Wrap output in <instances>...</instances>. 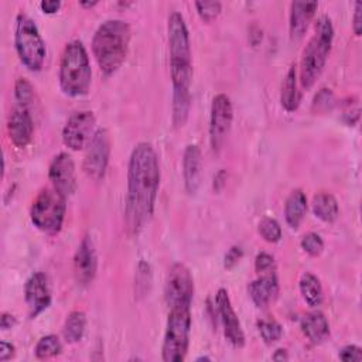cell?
<instances>
[{
    "label": "cell",
    "mask_w": 362,
    "mask_h": 362,
    "mask_svg": "<svg viewBox=\"0 0 362 362\" xmlns=\"http://www.w3.org/2000/svg\"><path fill=\"white\" fill-rule=\"evenodd\" d=\"M182 177L188 194H195L202 177V156L197 144H188L182 154Z\"/></svg>",
    "instance_id": "19"
},
{
    "label": "cell",
    "mask_w": 362,
    "mask_h": 362,
    "mask_svg": "<svg viewBox=\"0 0 362 362\" xmlns=\"http://www.w3.org/2000/svg\"><path fill=\"white\" fill-rule=\"evenodd\" d=\"M307 212V197L297 188L290 192L284 202V218L291 229H298Z\"/></svg>",
    "instance_id": "23"
},
{
    "label": "cell",
    "mask_w": 362,
    "mask_h": 362,
    "mask_svg": "<svg viewBox=\"0 0 362 362\" xmlns=\"http://www.w3.org/2000/svg\"><path fill=\"white\" fill-rule=\"evenodd\" d=\"M255 270L257 274H267L276 272V263L272 255L260 252L255 259Z\"/></svg>",
    "instance_id": "34"
},
{
    "label": "cell",
    "mask_w": 362,
    "mask_h": 362,
    "mask_svg": "<svg viewBox=\"0 0 362 362\" xmlns=\"http://www.w3.org/2000/svg\"><path fill=\"white\" fill-rule=\"evenodd\" d=\"M300 245H301L303 250H304L307 255L313 256V257L320 256L321 252H322V249H324V240H322V238H321L318 233H315V232H308L307 235H304V236L301 238Z\"/></svg>",
    "instance_id": "32"
},
{
    "label": "cell",
    "mask_w": 362,
    "mask_h": 362,
    "mask_svg": "<svg viewBox=\"0 0 362 362\" xmlns=\"http://www.w3.org/2000/svg\"><path fill=\"white\" fill-rule=\"evenodd\" d=\"M191 332V307L180 305L168 308L161 356L164 362H181L185 359Z\"/></svg>",
    "instance_id": "6"
},
{
    "label": "cell",
    "mask_w": 362,
    "mask_h": 362,
    "mask_svg": "<svg viewBox=\"0 0 362 362\" xmlns=\"http://www.w3.org/2000/svg\"><path fill=\"white\" fill-rule=\"evenodd\" d=\"M338 358L344 362H361L362 361V349L356 345H345L339 349Z\"/></svg>",
    "instance_id": "35"
},
{
    "label": "cell",
    "mask_w": 362,
    "mask_h": 362,
    "mask_svg": "<svg viewBox=\"0 0 362 362\" xmlns=\"http://www.w3.org/2000/svg\"><path fill=\"white\" fill-rule=\"evenodd\" d=\"M194 297V280L189 269L182 263H174L168 270L164 287V300L168 308L189 305Z\"/></svg>",
    "instance_id": "9"
},
{
    "label": "cell",
    "mask_w": 362,
    "mask_h": 362,
    "mask_svg": "<svg viewBox=\"0 0 362 362\" xmlns=\"http://www.w3.org/2000/svg\"><path fill=\"white\" fill-rule=\"evenodd\" d=\"M151 287V267L147 262L140 260L134 277V291L137 297H144Z\"/></svg>",
    "instance_id": "28"
},
{
    "label": "cell",
    "mask_w": 362,
    "mask_h": 362,
    "mask_svg": "<svg viewBox=\"0 0 362 362\" xmlns=\"http://www.w3.org/2000/svg\"><path fill=\"white\" fill-rule=\"evenodd\" d=\"M334 40V27L331 18L322 16L315 23L314 35L305 45L300 61V86L311 89L325 68Z\"/></svg>",
    "instance_id": "4"
},
{
    "label": "cell",
    "mask_w": 362,
    "mask_h": 362,
    "mask_svg": "<svg viewBox=\"0 0 362 362\" xmlns=\"http://www.w3.org/2000/svg\"><path fill=\"white\" fill-rule=\"evenodd\" d=\"M7 132L11 143L16 147H25L31 139H33V132H34V123L33 117L28 112V107L24 106H17L13 109L8 123H7Z\"/></svg>",
    "instance_id": "17"
},
{
    "label": "cell",
    "mask_w": 362,
    "mask_h": 362,
    "mask_svg": "<svg viewBox=\"0 0 362 362\" xmlns=\"http://www.w3.org/2000/svg\"><path fill=\"white\" fill-rule=\"evenodd\" d=\"M318 7L317 1H293L290 4V18L288 31L293 41H298L305 34L315 10Z\"/></svg>",
    "instance_id": "18"
},
{
    "label": "cell",
    "mask_w": 362,
    "mask_h": 362,
    "mask_svg": "<svg viewBox=\"0 0 362 362\" xmlns=\"http://www.w3.org/2000/svg\"><path fill=\"white\" fill-rule=\"evenodd\" d=\"M130 25L123 20H106L92 38V54L105 76L113 75L124 62L130 44Z\"/></svg>",
    "instance_id": "3"
},
{
    "label": "cell",
    "mask_w": 362,
    "mask_h": 362,
    "mask_svg": "<svg viewBox=\"0 0 362 362\" xmlns=\"http://www.w3.org/2000/svg\"><path fill=\"white\" fill-rule=\"evenodd\" d=\"M40 7H41V10H42L44 13H47V14H54V13H57V11L59 10L61 1H58V0H42V1L40 3Z\"/></svg>",
    "instance_id": "40"
},
{
    "label": "cell",
    "mask_w": 362,
    "mask_h": 362,
    "mask_svg": "<svg viewBox=\"0 0 362 362\" xmlns=\"http://www.w3.org/2000/svg\"><path fill=\"white\" fill-rule=\"evenodd\" d=\"M14 96L18 102V106L28 107V105L33 102L34 98V89L33 85L25 78H18L14 85Z\"/></svg>",
    "instance_id": "31"
},
{
    "label": "cell",
    "mask_w": 362,
    "mask_h": 362,
    "mask_svg": "<svg viewBox=\"0 0 362 362\" xmlns=\"http://www.w3.org/2000/svg\"><path fill=\"white\" fill-rule=\"evenodd\" d=\"M313 212L322 222L332 223L339 215V208L335 197L329 192H318L313 198Z\"/></svg>",
    "instance_id": "24"
},
{
    "label": "cell",
    "mask_w": 362,
    "mask_h": 362,
    "mask_svg": "<svg viewBox=\"0 0 362 362\" xmlns=\"http://www.w3.org/2000/svg\"><path fill=\"white\" fill-rule=\"evenodd\" d=\"M298 288L303 296V300L307 303L310 307H318L322 303L324 294H322V286L320 279L310 273L305 272L298 281Z\"/></svg>",
    "instance_id": "25"
},
{
    "label": "cell",
    "mask_w": 362,
    "mask_h": 362,
    "mask_svg": "<svg viewBox=\"0 0 362 362\" xmlns=\"http://www.w3.org/2000/svg\"><path fill=\"white\" fill-rule=\"evenodd\" d=\"M233 120V109L229 96L218 93L211 103L209 115V141L214 151H219Z\"/></svg>",
    "instance_id": "11"
},
{
    "label": "cell",
    "mask_w": 362,
    "mask_h": 362,
    "mask_svg": "<svg viewBox=\"0 0 362 362\" xmlns=\"http://www.w3.org/2000/svg\"><path fill=\"white\" fill-rule=\"evenodd\" d=\"M242 256H243L242 247H240V246H232V247L226 252V255H225V257H223V266H225V269L232 270V269L240 262Z\"/></svg>",
    "instance_id": "36"
},
{
    "label": "cell",
    "mask_w": 362,
    "mask_h": 362,
    "mask_svg": "<svg viewBox=\"0 0 362 362\" xmlns=\"http://www.w3.org/2000/svg\"><path fill=\"white\" fill-rule=\"evenodd\" d=\"M95 123L96 119L90 110H79L72 113L62 129L64 144L74 151H79L86 147L95 133Z\"/></svg>",
    "instance_id": "12"
},
{
    "label": "cell",
    "mask_w": 362,
    "mask_h": 362,
    "mask_svg": "<svg viewBox=\"0 0 362 362\" xmlns=\"http://www.w3.org/2000/svg\"><path fill=\"white\" fill-rule=\"evenodd\" d=\"M170 72L173 81V124L182 127L191 107L192 57L189 34L181 13L173 11L167 24Z\"/></svg>",
    "instance_id": "2"
},
{
    "label": "cell",
    "mask_w": 362,
    "mask_h": 362,
    "mask_svg": "<svg viewBox=\"0 0 362 362\" xmlns=\"http://www.w3.org/2000/svg\"><path fill=\"white\" fill-rule=\"evenodd\" d=\"M98 270V257L92 239L86 235L74 256V274L81 286H88L96 274Z\"/></svg>",
    "instance_id": "16"
},
{
    "label": "cell",
    "mask_w": 362,
    "mask_h": 362,
    "mask_svg": "<svg viewBox=\"0 0 362 362\" xmlns=\"http://www.w3.org/2000/svg\"><path fill=\"white\" fill-rule=\"evenodd\" d=\"M257 329H259V334H260L262 339L267 345H272V344L277 342L281 338V334H283L281 325L274 320H259L257 321Z\"/></svg>",
    "instance_id": "29"
},
{
    "label": "cell",
    "mask_w": 362,
    "mask_h": 362,
    "mask_svg": "<svg viewBox=\"0 0 362 362\" xmlns=\"http://www.w3.org/2000/svg\"><path fill=\"white\" fill-rule=\"evenodd\" d=\"M195 8L202 21L211 23L219 16L222 4L219 1H195Z\"/></svg>",
    "instance_id": "33"
},
{
    "label": "cell",
    "mask_w": 362,
    "mask_h": 362,
    "mask_svg": "<svg viewBox=\"0 0 362 362\" xmlns=\"http://www.w3.org/2000/svg\"><path fill=\"white\" fill-rule=\"evenodd\" d=\"M197 361H211V358H208V356H199V358H197Z\"/></svg>",
    "instance_id": "44"
},
{
    "label": "cell",
    "mask_w": 362,
    "mask_h": 362,
    "mask_svg": "<svg viewBox=\"0 0 362 362\" xmlns=\"http://www.w3.org/2000/svg\"><path fill=\"white\" fill-rule=\"evenodd\" d=\"M301 93L298 90V79H297V65L291 64L288 68L283 85H281V95L280 103L286 112H294L300 106Z\"/></svg>",
    "instance_id": "22"
},
{
    "label": "cell",
    "mask_w": 362,
    "mask_h": 362,
    "mask_svg": "<svg viewBox=\"0 0 362 362\" xmlns=\"http://www.w3.org/2000/svg\"><path fill=\"white\" fill-rule=\"evenodd\" d=\"M48 177L52 187L65 197L76 191V173L72 157L68 153L57 154L48 168Z\"/></svg>",
    "instance_id": "15"
},
{
    "label": "cell",
    "mask_w": 362,
    "mask_h": 362,
    "mask_svg": "<svg viewBox=\"0 0 362 362\" xmlns=\"http://www.w3.org/2000/svg\"><path fill=\"white\" fill-rule=\"evenodd\" d=\"M61 351H62L61 339L57 335H54V334H48V335L41 337L38 339V342L35 344V348H34V354H35L37 359L54 358Z\"/></svg>",
    "instance_id": "27"
},
{
    "label": "cell",
    "mask_w": 362,
    "mask_h": 362,
    "mask_svg": "<svg viewBox=\"0 0 362 362\" xmlns=\"http://www.w3.org/2000/svg\"><path fill=\"white\" fill-rule=\"evenodd\" d=\"M65 212L66 197L51 187L41 189L34 198L30 208V218L37 229L54 235L61 230Z\"/></svg>",
    "instance_id": "8"
},
{
    "label": "cell",
    "mask_w": 362,
    "mask_h": 362,
    "mask_svg": "<svg viewBox=\"0 0 362 362\" xmlns=\"http://www.w3.org/2000/svg\"><path fill=\"white\" fill-rule=\"evenodd\" d=\"M352 28L355 35H361L362 33V3L356 1L355 3V11H354V23H352Z\"/></svg>",
    "instance_id": "38"
},
{
    "label": "cell",
    "mask_w": 362,
    "mask_h": 362,
    "mask_svg": "<svg viewBox=\"0 0 362 362\" xmlns=\"http://www.w3.org/2000/svg\"><path fill=\"white\" fill-rule=\"evenodd\" d=\"M24 300L30 318H35L51 304V290L48 277L42 272L33 273L24 284Z\"/></svg>",
    "instance_id": "14"
},
{
    "label": "cell",
    "mask_w": 362,
    "mask_h": 362,
    "mask_svg": "<svg viewBox=\"0 0 362 362\" xmlns=\"http://www.w3.org/2000/svg\"><path fill=\"white\" fill-rule=\"evenodd\" d=\"M332 93L329 89H321L318 95L314 98V106H317V109H328L332 105Z\"/></svg>",
    "instance_id": "37"
},
{
    "label": "cell",
    "mask_w": 362,
    "mask_h": 362,
    "mask_svg": "<svg viewBox=\"0 0 362 362\" xmlns=\"http://www.w3.org/2000/svg\"><path fill=\"white\" fill-rule=\"evenodd\" d=\"M14 45L21 64L27 69L37 72L42 68L47 55L45 42L34 20L24 13L16 17Z\"/></svg>",
    "instance_id": "7"
},
{
    "label": "cell",
    "mask_w": 362,
    "mask_h": 362,
    "mask_svg": "<svg viewBox=\"0 0 362 362\" xmlns=\"http://www.w3.org/2000/svg\"><path fill=\"white\" fill-rule=\"evenodd\" d=\"M160 187V165L154 147L141 141L134 146L127 167L124 223L129 235H137L150 221Z\"/></svg>",
    "instance_id": "1"
},
{
    "label": "cell",
    "mask_w": 362,
    "mask_h": 362,
    "mask_svg": "<svg viewBox=\"0 0 362 362\" xmlns=\"http://www.w3.org/2000/svg\"><path fill=\"white\" fill-rule=\"evenodd\" d=\"M272 359H273V361H287V359H288V354H287L286 349L279 348L277 351H274Z\"/></svg>",
    "instance_id": "42"
},
{
    "label": "cell",
    "mask_w": 362,
    "mask_h": 362,
    "mask_svg": "<svg viewBox=\"0 0 362 362\" xmlns=\"http://www.w3.org/2000/svg\"><path fill=\"white\" fill-rule=\"evenodd\" d=\"M247 291L256 307L266 308L279 293V280L276 272L259 274V277L247 286Z\"/></svg>",
    "instance_id": "20"
},
{
    "label": "cell",
    "mask_w": 362,
    "mask_h": 362,
    "mask_svg": "<svg viewBox=\"0 0 362 362\" xmlns=\"http://www.w3.org/2000/svg\"><path fill=\"white\" fill-rule=\"evenodd\" d=\"M215 304H216V311L219 314L226 339L235 348H242L245 345V332L242 329L238 314L235 313V310L232 307L229 294L225 288L218 290V293L215 296Z\"/></svg>",
    "instance_id": "13"
},
{
    "label": "cell",
    "mask_w": 362,
    "mask_h": 362,
    "mask_svg": "<svg viewBox=\"0 0 362 362\" xmlns=\"http://www.w3.org/2000/svg\"><path fill=\"white\" fill-rule=\"evenodd\" d=\"M86 329V315L83 311H71L64 322L62 335L68 344H75L82 339Z\"/></svg>",
    "instance_id": "26"
},
{
    "label": "cell",
    "mask_w": 362,
    "mask_h": 362,
    "mask_svg": "<svg viewBox=\"0 0 362 362\" xmlns=\"http://www.w3.org/2000/svg\"><path fill=\"white\" fill-rule=\"evenodd\" d=\"M58 79L61 90L71 98H79L88 93L92 71L85 45L79 40L69 41L65 45L61 55Z\"/></svg>",
    "instance_id": "5"
},
{
    "label": "cell",
    "mask_w": 362,
    "mask_h": 362,
    "mask_svg": "<svg viewBox=\"0 0 362 362\" xmlns=\"http://www.w3.org/2000/svg\"><path fill=\"white\" fill-rule=\"evenodd\" d=\"M110 157V136L106 129L95 130L90 141L86 146V153L83 158L85 174L99 181L103 178Z\"/></svg>",
    "instance_id": "10"
},
{
    "label": "cell",
    "mask_w": 362,
    "mask_h": 362,
    "mask_svg": "<svg viewBox=\"0 0 362 362\" xmlns=\"http://www.w3.org/2000/svg\"><path fill=\"white\" fill-rule=\"evenodd\" d=\"M257 230L260 236L269 243H277L281 239V226L273 218H263L259 222Z\"/></svg>",
    "instance_id": "30"
},
{
    "label": "cell",
    "mask_w": 362,
    "mask_h": 362,
    "mask_svg": "<svg viewBox=\"0 0 362 362\" xmlns=\"http://www.w3.org/2000/svg\"><path fill=\"white\" fill-rule=\"evenodd\" d=\"M303 334L311 344H321L329 335V324L321 311L307 313L300 322Z\"/></svg>",
    "instance_id": "21"
},
{
    "label": "cell",
    "mask_w": 362,
    "mask_h": 362,
    "mask_svg": "<svg viewBox=\"0 0 362 362\" xmlns=\"http://www.w3.org/2000/svg\"><path fill=\"white\" fill-rule=\"evenodd\" d=\"M16 354V346L7 341H1L0 342V361L6 362L8 359H11Z\"/></svg>",
    "instance_id": "39"
},
{
    "label": "cell",
    "mask_w": 362,
    "mask_h": 362,
    "mask_svg": "<svg viewBox=\"0 0 362 362\" xmlns=\"http://www.w3.org/2000/svg\"><path fill=\"white\" fill-rule=\"evenodd\" d=\"M82 7H93L98 4V1H81L79 3Z\"/></svg>",
    "instance_id": "43"
},
{
    "label": "cell",
    "mask_w": 362,
    "mask_h": 362,
    "mask_svg": "<svg viewBox=\"0 0 362 362\" xmlns=\"http://www.w3.org/2000/svg\"><path fill=\"white\" fill-rule=\"evenodd\" d=\"M16 325V318H14V315H11V314H8V313H3L1 314V317H0V327H1V329H10V328H13Z\"/></svg>",
    "instance_id": "41"
}]
</instances>
